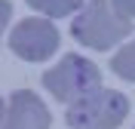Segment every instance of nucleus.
<instances>
[{
    "mask_svg": "<svg viewBox=\"0 0 135 129\" xmlns=\"http://www.w3.org/2000/svg\"><path fill=\"white\" fill-rule=\"evenodd\" d=\"M9 18H12V3H9V0H0V34L6 31Z\"/></svg>",
    "mask_w": 135,
    "mask_h": 129,
    "instance_id": "1a4fd4ad",
    "label": "nucleus"
},
{
    "mask_svg": "<svg viewBox=\"0 0 135 129\" xmlns=\"http://www.w3.org/2000/svg\"><path fill=\"white\" fill-rule=\"evenodd\" d=\"M3 114H6V104H3V98H0V120H3Z\"/></svg>",
    "mask_w": 135,
    "mask_h": 129,
    "instance_id": "9d476101",
    "label": "nucleus"
},
{
    "mask_svg": "<svg viewBox=\"0 0 135 129\" xmlns=\"http://www.w3.org/2000/svg\"><path fill=\"white\" fill-rule=\"evenodd\" d=\"M110 71H114L117 77L135 83V40H129L126 46H123V49L110 59Z\"/></svg>",
    "mask_w": 135,
    "mask_h": 129,
    "instance_id": "0eeeda50",
    "label": "nucleus"
},
{
    "mask_svg": "<svg viewBox=\"0 0 135 129\" xmlns=\"http://www.w3.org/2000/svg\"><path fill=\"white\" fill-rule=\"evenodd\" d=\"M3 129H49V108L31 89H18L9 95Z\"/></svg>",
    "mask_w": 135,
    "mask_h": 129,
    "instance_id": "39448f33",
    "label": "nucleus"
},
{
    "mask_svg": "<svg viewBox=\"0 0 135 129\" xmlns=\"http://www.w3.org/2000/svg\"><path fill=\"white\" fill-rule=\"evenodd\" d=\"M83 3H86V0H28V6H34L37 12H43L46 18H65V16H77Z\"/></svg>",
    "mask_w": 135,
    "mask_h": 129,
    "instance_id": "423d86ee",
    "label": "nucleus"
},
{
    "mask_svg": "<svg viewBox=\"0 0 135 129\" xmlns=\"http://www.w3.org/2000/svg\"><path fill=\"white\" fill-rule=\"evenodd\" d=\"M108 3H110V9H114L120 18H126V22L135 18V0H108Z\"/></svg>",
    "mask_w": 135,
    "mask_h": 129,
    "instance_id": "6e6552de",
    "label": "nucleus"
},
{
    "mask_svg": "<svg viewBox=\"0 0 135 129\" xmlns=\"http://www.w3.org/2000/svg\"><path fill=\"white\" fill-rule=\"evenodd\" d=\"M71 34H74L77 43L104 52L132 34V22L120 18L110 9L108 0H86L80 6V12L74 16V22H71Z\"/></svg>",
    "mask_w": 135,
    "mask_h": 129,
    "instance_id": "f257e3e1",
    "label": "nucleus"
},
{
    "mask_svg": "<svg viewBox=\"0 0 135 129\" xmlns=\"http://www.w3.org/2000/svg\"><path fill=\"white\" fill-rule=\"evenodd\" d=\"M132 129H135V126H132Z\"/></svg>",
    "mask_w": 135,
    "mask_h": 129,
    "instance_id": "9b49d317",
    "label": "nucleus"
},
{
    "mask_svg": "<svg viewBox=\"0 0 135 129\" xmlns=\"http://www.w3.org/2000/svg\"><path fill=\"white\" fill-rule=\"evenodd\" d=\"M9 49L25 61H43L59 49V28L49 18H25L12 28Z\"/></svg>",
    "mask_w": 135,
    "mask_h": 129,
    "instance_id": "20e7f679",
    "label": "nucleus"
},
{
    "mask_svg": "<svg viewBox=\"0 0 135 129\" xmlns=\"http://www.w3.org/2000/svg\"><path fill=\"white\" fill-rule=\"evenodd\" d=\"M43 86L49 89L59 102H74L89 89L101 86V71L95 61L83 59V55H65V59L43 74Z\"/></svg>",
    "mask_w": 135,
    "mask_h": 129,
    "instance_id": "7ed1b4c3",
    "label": "nucleus"
},
{
    "mask_svg": "<svg viewBox=\"0 0 135 129\" xmlns=\"http://www.w3.org/2000/svg\"><path fill=\"white\" fill-rule=\"evenodd\" d=\"M126 117H129V98L108 86H95L68 104L71 129H117Z\"/></svg>",
    "mask_w": 135,
    "mask_h": 129,
    "instance_id": "f03ea898",
    "label": "nucleus"
}]
</instances>
